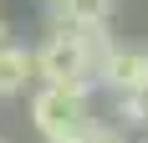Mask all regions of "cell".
I'll use <instances>...</instances> for the list:
<instances>
[{
  "mask_svg": "<svg viewBox=\"0 0 148 143\" xmlns=\"http://www.w3.org/2000/svg\"><path fill=\"white\" fill-rule=\"evenodd\" d=\"M31 77H36V51L0 41V97L26 92V82H31Z\"/></svg>",
  "mask_w": 148,
  "mask_h": 143,
  "instance_id": "5b68a950",
  "label": "cell"
},
{
  "mask_svg": "<svg viewBox=\"0 0 148 143\" xmlns=\"http://www.w3.org/2000/svg\"><path fill=\"white\" fill-rule=\"evenodd\" d=\"M0 41H5V21H0Z\"/></svg>",
  "mask_w": 148,
  "mask_h": 143,
  "instance_id": "ba28073f",
  "label": "cell"
},
{
  "mask_svg": "<svg viewBox=\"0 0 148 143\" xmlns=\"http://www.w3.org/2000/svg\"><path fill=\"white\" fill-rule=\"evenodd\" d=\"M112 5L118 0H51L46 21H51V31H92L112 21Z\"/></svg>",
  "mask_w": 148,
  "mask_h": 143,
  "instance_id": "277c9868",
  "label": "cell"
},
{
  "mask_svg": "<svg viewBox=\"0 0 148 143\" xmlns=\"http://www.w3.org/2000/svg\"><path fill=\"white\" fill-rule=\"evenodd\" d=\"M107 92H143L148 97V46H118L102 72Z\"/></svg>",
  "mask_w": 148,
  "mask_h": 143,
  "instance_id": "3957f363",
  "label": "cell"
},
{
  "mask_svg": "<svg viewBox=\"0 0 148 143\" xmlns=\"http://www.w3.org/2000/svg\"><path fill=\"white\" fill-rule=\"evenodd\" d=\"M41 5H51V0H41Z\"/></svg>",
  "mask_w": 148,
  "mask_h": 143,
  "instance_id": "9c48e42d",
  "label": "cell"
},
{
  "mask_svg": "<svg viewBox=\"0 0 148 143\" xmlns=\"http://www.w3.org/2000/svg\"><path fill=\"white\" fill-rule=\"evenodd\" d=\"M82 143H128V133H123L118 123H97V128H92Z\"/></svg>",
  "mask_w": 148,
  "mask_h": 143,
  "instance_id": "52a82bcc",
  "label": "cell"
},
{
  "mask_svg": "<svg viewBox=\"0 0 148 143\" xmlns=\"http://www.w3.org/2000/svg\"><path fill=\"white\" fill-rule=\"evenodd\" d=\"M97 92L92 77H72V82H41V92L31 97V123L46 143H82L97 118H92L87 97Z\"/></svg>",
  "mask_w": 148,
  "mask_h": 143,
  "instance_id": "6da1fadb",
  "label": "cell"
},
{
  "mask_svg": "<svg viewBox=\"0 0 148 143\" xmlns=\"http://www.w3.org/2000/svg\"><path fill=\"white\" fill-rule=\"evenodd\" d=\"M112 118L123 133H148V97L143 92H112Z\"/></svg>",
  "mask_w": 148,
  "mask_h": 143,
  "instance_id": "8992f818",
  "label": "cell"
},
{
  "mask_svg": "<svg viewBox=\"0 0 148 143\" xmlns=\"http://www.w3.org/2000/svg\"><path fill=\"white\" fill-rule=\"evenodd\" d=\"M36 77H41V82H72V77H87L82 31H51V36L36 46Z\"/></svg>",
  "mask_w": 148,
  "mask_h": 143,
  "instance_id": "7a4b0ae2",
  "label": "cell"
}]
</instances>
